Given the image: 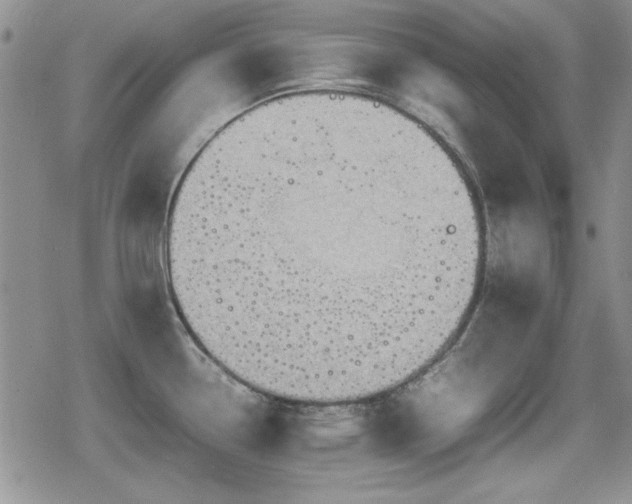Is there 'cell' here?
Masks as SVG:
<instances>
[{
	"label": "cell",
	"mask_w": 632,
	"mask_h": 504,
	"mask_svg": "<svg viewBox=\"0 0 632 504\" xmlns=\"http://www.w3.org/2000/svg\"><path fill=\"white\" fill-rule=\"evenodd\" d=\"M172 247L199 339L312 384L388 370L433 343L466 265L421 162L322 124L189 171Z\"/></svg>",
	"instance_id": "cell-1"
}]
</instances>
